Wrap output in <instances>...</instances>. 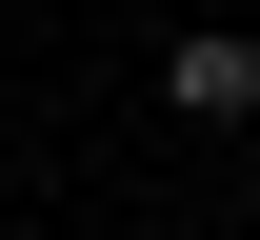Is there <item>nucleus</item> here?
<instances>
[{
	"instance_id": "f257e3e1",
	"label": "nucleus",
	"mask_w": 260,
	"mask_h": 240,
	"mask_svg": "<svg viewBox=\"0 0 260 240\" xmlns=\"http://www.w3.org/2000/svg\"><path fill=\"white\" fill-rule=\"evenodd\" d=\"M160 100H180V120H260V40H240V20L160 40Z\"/></svg>"
}]
</instances>
